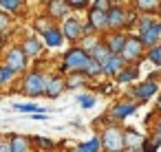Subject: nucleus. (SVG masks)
Wrapping results in <instances>:
<instances>
[{"label":"nucleus","instance_id":"nucleus-41","mask_svg":"<svg viewBox=\"0 0 161 152\" xmlns=\"http://www.w3.org/2000/svg\"><path fill=\"white\" fill-rule=\"evenodd\" d=\"M157 110L161 112V93H159V97H157Z\"/></svg>","mask_w":161,"mask_h":152},{"label":"nucleus","instance_id":"nucleus-14","mask_svg":"<svg viewBox=\"0 0 161 152\" xmlns=\"http://www.w3.org/2000/svg\"><path fill=\"white\" fill-rule=\"evenodd\" d=\"M86 20H88L99 33H106V31H108V11H106V9L88 7V11H86Z\"/></svg>","mask_w":161,"mask_h":152},{"label":"nucleus","instance_id":"nucleus-26","mask_svg":"<svg viewBox=\"0 0 161 152\" xmlns=\"http://www.w3.org/2000/svg\"><path fill=\"white\" fill-rule=\"evenodd\" d=\"M53 22H55V20H53L49 14H42V16H38V18L31 22V29H33L36 33H40V35H42V33H44V31H47Z\"/></svg>","mask_w":161,"mask_h":152},{"label":"nucleus","instance_id":"nucleus-10","mask_svg":"<svg viewBox=\"0 0 161 152\" xmlns=\"http://www.w3.org/2000/svg\"><path fill=\"white\" fill-rule=\"evenodd\" d=\"M128 11L130 7H124L119 3H113V7L108 9V31H119L128 27Z\"/></svg>","mask_w":161,"mask_h":152},{"label":"nucleus","instance_id":"nucleus-7","mask_svg":"<svg viewBox=\"0 0 161 152\" xmlns=\"http://www.w3.org/2000/svg\"><path fill=\"white\" fill-rule=\"evenodd\" d=\"M139 101L135 99V97H124V99H119V101H115L113 106H110V119L113 121H126L128 117H132L137 110H139Z\"/></svg>","mask_w":161,"mask_h":152},{"label":"nucleus","instance_id":"nucleus-40","mask_svg":"<svg viewBox=\"0 0 161 152\" xmlns=\"http://www.w3.org/2000/svg\"><path fill=\"white\" fill-rule=\"evenodd\" d=\"M154 132H159V134H161V112H159V117H157V123H154Z\"/></svg>","mask_w":161,"mask_h":152},{"label":"nucleus","instance_id":"nucleus-4","mask_svg":"<svg viewBox=\"0 0 161 152\" xmlns=\"http://www.w3.org/2000/svg\"><path fill=\"white\" fill-rule=\"evenodd\" d=\"M161 93V84L157 82V77H146V79H139L132 88H130V97H135L139 104H148L150 99H154L157 95Z\"/></svg>","mask_w":161,"mask_h":152},{"label":"nucleus","instance_id":"nucleus-1","mask_svg":"<svg viewBox=\"0 0 161 152\" xmlns=\"http://www.w3.org/2000/svg\"><path fill=\"white\" fill-rule=\"evenodd\" d=\"M20 93L29 99H38L47 95V75L40 68H29L20 75Z\"/></svg>","mask_w":161,"mask_h":152},{"label":"nucleus","instance_id":"nucleus-43","mask_svg":"<svg viewBox=\"0 0 161 152\" xmlns=\"http://www.w3.org/2000/svg\"><path fill=\"white\" fill-rule=\"evenodd\" d=\"M159 84H161V79H159Z\"/></svg>","mask_w":161,"mask_h":152},{"label":"nucleus","instance_id":"nucleus-12","mask_svg":"<svg viewBox=\"0 0 161 152\" xmlns=\"http://www.w3.org/2000/svg\"><path fill=\"white\" fill-rule=\"evenodd\" d=\"M73 11V7L69 5V0H47L44 3V14H49L55 22H62L64 18H69Z\"/></svg>","mask_w":161,"mask_h":152},{"label":"nucleus","instance_id":"nucleus-39","mask_svg":"<svg viewBox=\"0 0 161 152\" xmlns=\"http://www.w3.org/2000/svg\"><path fill=\"white\" fill-rule=\"evenodd\" d=\"M5 51H7V38L5 33H0V55H5Z\"/></svg>","mask_w":161,"mask_h":152},{"label":"nucleus","instance_id":"nucleus-34","mask_svg":"<svg viewBox=\"0 0 161 152\" xmlns=\"http://www.w3.org/2000/svg\"><path fill=\"white\" fill-rule=\"evenodd\" d=\"M159 148H161V134L159 132H154L152 137H146V143H143V150L146 152H154Z\"/></svg>","mask_w":161,"mask_h":152},{"label":"nucleus","instance_id":"nucleus-6","mask_svg":"<svg viewBox=\"0 0 161 152\" xmlns=\"http://www.w3.org/2000/svg\"><path fill=\"white\" fill-rule=\"evenodd\" d=\"M146 44L141 42V38H139V33H128V40H126V44H124V51H121V55L126 57V62L128 64H139L141 60H146Z\"/></svg>","mask_w":161,"mask_h":152},{"label":"nucleus","instance_id":"nucleus-9","mask_svg":"<svg viewBox=\"0 0 161 152\" xmlns=\"http://www.w3.org/2000/svg\"><path fill=\"white\" fill-rule=\"evenodd\" d=\"M20 46L25 49V53L31 57V60H40L42 55H44V51H47V44H44V40H42V35L40 33H27L22 40H20Z\"/></svg>","mask_w":161,"mask_h":152},{"label":"nucleus","instance_id":"nucleus-31","mask_svg":"<svg viewBox=\"0 0 161 152\" xmlns=\"http://www.w3.org/2000/svg\"><path fill=\"white\" fill-rule=\"evenodd\" d=\"M146 60H148L154 68H161V42L154 44V46H150V49L146 51Z\"/></svg>","mask_w":161,"mask_h":152},{"label":"nucleus","instance_id":"nucleus-19","mask_svg":"<svg viewBox=\"0 0 161 152\" xmlns=\"http://www.w3.org/2000/svg\"><path fill=\"white\" fill-rule=\"evenodd\" d=\"M139 73H141V68H139V64H126L124 68H121V73H117L115 75V84H135L137 79H139Z\"/></svg>","mask_w":161,"mask_h":152},{"label":"nucleus","instance_id":"nucleus-21","mask_svg":"<svg viewBox=\"0 0 161 152\" xmlns=\"http://www.w3.org/2000/svg\"><path fill=\"white\" fill-rule=\"evenodd\" d=\"M88 75L84 71H73V73H66V86L69 90H80V88H86L88 86Z\"/></svg>","mask_w":161,"mask_h":152},{"label":"nucleus","instance_id":"nucleus-27","mask_svg":"<svg viewBox=\"0 0 161 152\" xmlns=\"http://www.w3.org/2000/svg\"><path fill=\"white\" fill-rule=\"evenodd\" d=\"M75 150H77V152H99V150H102V137H99V134H93L88 141L80 143Z\"/></svg>","mask_w":161,"mask_h":152},{"label":"nucleus","instance_id":"nucleus-18","mask_svg":"<svg viewBox=\"0 0 161 152\" xmlns=\"http://www.w3.org/2000/svg\"><path fill=\"white\" fill-rule=\"evenodd\" d=\"M139 38H141V42L146 44V49L159 44V42H161V18H157L154 24H150L143 33H139Z\"/></svg>","mask_w":161,"mask_h":152},{"label":"nucleus","instance_id":"nucleus-24","mask_svg":"<svg viewBox=\"0 0 161 152\" xmlns=\"http://www.w3.org/2000/svg\"><path fill=\"white\" fill-rule=\"evenodd\" d=\"M84 73H86L91 79H95V77H102V75H104V64L91 55V57H88V62H86V66H84Z\"/></svg>","mask_w":161,"mask_h":152},{"label":"nucleus","instance_id":"nucleus-29","mask_svg":"<svg viewBox=\"0 0 161 152\" xmlns=\"http://www.w3.org/2000/svg\"><path fill=\"white\" fill-rule=\"evenodd\" d=\"M16 77H18V73H16L11 66H7L5 62H0V86H7V84H11Z\"/></svg>","mask_w":161,"mask_h":152},{"label":"nucleus","instance_id":"nucleus-42","mask_svg":"<svg viewBox=\"0 0 161 152\" xmlns=\"http://www.w3.org/2000/svg\"><path fill=\"white\" fill-rule=\"evenodd\" d=\"M157 16H159V18H161V5H159V14H157Z\"/></svg>","mask_w":161,"mask_h":152},{"label":"nucleus","instance_id":"nucleus-17","mask_svg":"<svg viewBox=\"0 0 161 152\" xmlns=\"http://www.w3.org/2000/svg\"><path fill=\"white\" fill-rule=\"evenodd\" d=\"M126 64H128V62H126V57H124L121 53H113V55L104 62V77H113V79H115V75L121 73V68H124Z\"/></svg>","mask_w":161,"mask_h":152},{"label":"nucleus","instance_id":"nucleus-15","mask_svg":"<svg viewBox=\"0 0 161 152\" xmlns=\"http://www.w3.org/2000/svg\"><path fill=\"white\" fill-rule=\"evenodd\" d=\"M124 137H126V150H143L146 137L135 128V126H124Z\"/></svg>","mask_w":161,"mask_h":152},{"label":"nucleus","instance_id":"nucleus-11","mask_svg":"<svg viewBox=\"0 0 161 152\" xmlns=\"http://www.w3.org/2000/svg\"><path fill=\"white\" fill-rule=\"evenodd\" d=\"M42 40H44L47 49H51V51L62 49V46L66 44V38H64V31H62V24H60V22H53V24L42 33Z\"/></svg>","mask_w":161,"mask_h":152},{"label":"nucleus","instance_id":"nucleus-30","mask_svg":"<svg viewBox=\"0 0 161 152\" xmlns=\"http://www.w3.org/2000/svg\"><path fill=\"white\" fill-rule=\"evenodd\" d=\"M102 38H104V33H86V35H84V38H82L80 42H77V44H80L82 49H86V51L91 53V51L95 49V44H97V42H99Z\"/></svg>","mask_w":161,"mask_h":152},{"label":"nucleus","instance_id":"nucleus-38","mask_svg":"<svg viewBox=\"0 0 161 152\" xmlns=\"http://www.w3.org/2000/svg\"><path fill=\"white\" fill-rule=\"evenodd\" d=\"M0 152H11V139L7 137H0Z\"/></svg>","mask_w":161,"mask_h":152},{"label":"nucleus","instance_id":"nucleus-8","mask_svg":"<svg viewBox=\"0 0 161 152\" xmlns=\"http://www.w3.org/2000/svg\"><path fill=\"white\" fill-rule=\"evenodd\" d=\"M60 24H62V31H64V38L69 44H77L84 38V20H80L77 16H69Z\"/></svg>","mask_w":161,"mask_h":152},{"label":"nucleus","instance_id":"nucleus-28","mask_svg":"<svg viewBox=\"0 0 161 152\" xmlns=\"http://www.w3.org/2000/svg\"><path fill=\"white\" fill-rule=\"evenodd\" d=\"M0 9H5L14 16H20L25 11V0H0Z\"/></svg>","mask_w":161,"mask_h":152},{"label":"nucleus","instance_id":"nucleus-20","mask_svg":"<svg viewBox=\"0 0 161 152\" xmlns=\"http://www.w3.org/2000/svg\"><path fill=\"white\" fill-rule=\"evenodd\" d=\"M9 139H11V152H31V150H36L33 137H29V134H9Z\"/></svg>","mask_w":161,"mask_h":152},{"label":"nucleus","instance_id":"nucleus-23","mask_svg":"<svg viewBox=\"0 0 161 152\" xmlns=\"http://www.w3.org/2000/svg\"><path fill=\"white\" fill-rule=\"evenodd\" d=\"M91 55H93L95 60H99V62L104 64V62H106V60H108V57L113 55V51H110V46L106 44V40L102 38V40H99V42L95 44V49L91 51Z\"/></svg>","mask_w":161,"mask_h":152},{"label":"nucleus","instance_id":"nucleus-25","mask_svg":"<svg viewBox=\"0 0 161 152\" xmlns=\"http://www.w3.org/2000/svg\"><path fill=\"white\" fill-rule=\"evenodd\" d=\"M16 112H22V115H33V112H47V108H42L40 104H36L33 99L31 101H27V104H20V101H16L14 106H11Z\"/></svg>","mask_w":161,"mask_h":152},{"label":"nucleus","instance_id":"nucleus-2","mask_svg":"<svg viewBox=\"0 0 161 152\" xmlns=\"http://www.w3.org/2000/svg\"><path fill=\"white\" fill-rule=\"evenodd\" d=\"M102 150L104 152H124L126 150V137H124V126L121 121H110L102 132Z\"/></svg>","mask_w":161,"mask_h":152},{"label":"nucleus","instance_id":"nucleus-33","mask_svg":"<svg viewBox=\"0 0 161 152\" xmlns=\"http://www.w3.org/2000/svg\"><path fill=\"white\" fill-rule=\"evenodd\" d=\"M11 16H14V14L5 11V9H0V33H5V35H7V33L11 31V27H14Z\"/></svg>","mask_w":161,"mask_h":152},{"label":"nucleus","instance_id":"nucleus-5","mask_svg":"<svg viewBox=\"0 0 161 152\" xmlns=\"http://www.w3.org/2000/svg\"><path fill=\"white\" fill-rule=\"evenodd\" d=\"M29 55L25 53V49L20 46V44H11V46H7V51H5V55H3V62L7 64V66H11L18 75H22L25 71H29Z\"/></svg>","mask_w":161,"mask_h":152},{"label":"nucleus","instance_id":"nucleus-36","mask_svg":"<svg viewBox=\"0 0 161 152\" xmlns=\"http://www.w3.org/2000/svg\"><path fill=\"white\" fill-rule=\"evenodd\" d=\"M93 0H69V5L73 7V11H88Z\"/></svg>","mask_w":161,"mask_h":152},{"label":"nucleus","instance_id":"nucleus-13","mask_svg":"<svg viewBox=\"0 0 161 152\" xmlns=\"http://www.w3.org/2000/svg\"><path fill=\"white\" fill-rule=\"evenodd\" d=\"M64 90H69V86H66V75H62V73H51V75H47V99H58Z\"/></svg>","mask_w":161,"mask_h":152},{"label":"nucleus","instance_id":"nucleus-22","mask_svg":"<svg viewBox=\"0 0 161 152\" xmlns=\"http://www.w3.org/2000/svg\"><path fill=\"white\" fill-rule=\"evenodd\" d=\"M159 5L161 0H132V7L139 11V14H159Z\"/></svg>","mask_w":161,"mask_h":152},{"label":"nucleus","instance_id":"nucleus-3","mask_svg":"<svg viewBox=\"0 0 161 152\" xmlns=\"http://www.w3.org/2000/svg\"><path fill=\"white\" fill-rule=\"evenodd\" d=\"M88 57H91V53L86 49H82L80 44H71L69 51L62 55V62L58 66V73L66 75V73H73V71H84Z\"/></svg>","mask_w":161,"mask_h":152},{"label":"nucleus","instance_id":"nucleus-16","mask_svg":"<svg viewBox=\"0 0 161 152\" xmlns=\"http://www.w3.org/2000/svg\"><path fill=\"white\" fill-rule=\"evenodd\" d=\"M104 40H106V44L110 46L113 53H121L124 51V44L128 40V31H124V29H119V31H106L104 33Z\"/></svg>","mask_w":161,"mask_h":152},{"label":"nucleus","instance_id":"nucleus-37","mask_svg":"<svg viewBox=\"0 0 161 152\" xmlns=\"http://www.w3.org/2000/svg\"><path fill=\"white\" fill-rule=\"evenodd\" d=\"M91 7H97V9H110L113 7V0H93V3H91Z\"/></svg>","mask_w":161,"mask_h":152},{"label":"nucleus","instance_id":"nucleus-35","mask_svg":"<svg viewBox=\"0 0 161 152\" xmlns=\"http://www.w3.org/2000/svg\"><path fill=\"white\" fill-rule=\"evenodd\" d=\"M77 104L82 106V108H95V104H97V97L95 95H86V93H82V95H77Z\"/></svg>","mask_w":161,"mask_h":152},{"label":"nucleus","instance_id":"nucleus-32","mask_svg":"<svg viewBox=\"0 0 161 152\" xmlns=\"http://www.w3.org/2000/svg\"><path fill=\"white\" fill-rule=\"evenodd\" d=\"M33 145H36V150H44V152H51V150H55V141L53 139H49V137H33Z\"/></svg>","mask_w":161,"mask_h":152}]
</instances>
